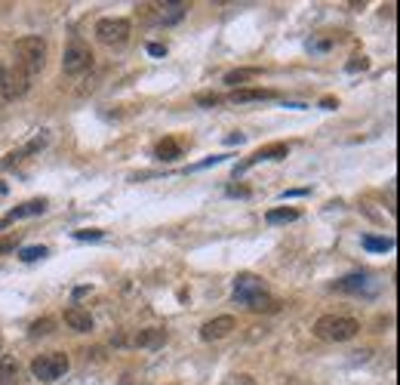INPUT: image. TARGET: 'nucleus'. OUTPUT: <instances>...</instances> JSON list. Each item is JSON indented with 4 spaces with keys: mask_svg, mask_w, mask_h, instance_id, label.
Returning a JSON list of instances; mask_svg holds the SVG:
<instances>
[{
    "mask_svg": "<svg viewBox=\"0 0 400 385\" xmlns=\"http://www.w3.org/2000/svg\"><path fill=\"white\" fill-rule=\"evenodd\" d=\"M47 65V40L44 37H22L16 40V68L31 77V74H40Z\"/></svg>",
    "mask_w": 400,
    "mask_h": 385,
    "instance_id": "f257e3e1",
    "label": "nucleus"
},
{
    "mask_svg": "<svg viewBox=\"0 0 400 385\" xmlns=\"http://www.w3.org/2000/svg\"><path fill=\"white\" fill-rule=\"evenodd\" d=\"M360 333V324L348 314H323L314 324V336L323 339V342H348Z\"/></svg>",
    "mask_w": 400,
    "mask_h": 385,
    "instance_id": "f03ea898",
    "label": "nucleus"
},
{
    "mask_svg": "<svg viewBox=\"0 0 400 385\" xmlns=\"http://www.w3.org/2000/svg\"><path fill=\"white\" fill-rule=\"evenodd\" d=\"M130 34H133V25L130 19H121V16H111V19H99L96 22V37L102 47H111V49H121L130 44Z\"/></svg>",
    "mask_w": 400,
    "mask_h": 385,
    "instance_id": "7ed1b4c3",
    "label": "nucleus"
},
{
    "mask_svg": "<svg viewBox=\"0 0 400 385\" xmlns=\"http://www.w3.org/2000/svg\"><path fill=\"white\" fill-rule=\"evenodd\" d=\"M68 367H71L68 355L47 352V355H37L31 361V373H34V379H40V382H56V379H62V376L68 373Z\"/></svg>",
    "mask_w": 400,
    "mask_h": 385,
    "instance_id": "20e7f679",
    "label": "nucleus"
},
{
    "mask_svg": "<svg viewBox=\"0 0 400 385\" xmlns=\"http://www.w3.org/2000/svg\"><path fill=\"white\" fill-rule=\"evenodd\" d=\"M90 65H92V49L83 44V40H71L62 56V71L68 77H78L83 71H90Z\"/></svg>",
    "mask_w": 400,
    "mask_h": 385,
    "instance_id": "39448f33",
    "label": "nucleus"
},
{
    "mask_svg": "<svg viewBox=\"0 0 400 385\" xmlns=\"http://www.w3.org/2000/svg\"><path fill=\"white\" fill-rule=\"evenodd\" d=\"M28 93V77H25L19 68H4L0 65V99L16 102Z\"/></svg>",
    "mask_w": 400,
    "mask_h": 385,
    "instance_id": "423d86ee",
    "label": "nucleus"
},
{
    "mask_svg": "<svg viewBox=\"0 0 400 385\" xmlns=\"http://www.w3.org/2000/svg\"><path fill=\"white\" fill-rule=\"evenodd\" d=\"M262 293H268L265 284H262V278H256V275H237V280H234V299H237V302L246 305L250 299H256Z\"/></svg>",
    "mask_w": 400,
    "mask_h": 385,
    "instance_id": "0eeeda50",
    "label": "nucleus"
},
{
    "mask_svg": "<svg viewBox=\"0 0 400 385\" xmlns=\"http://www.w3.org/2000/svg\"><path fill=\"white\" fill-rule=\"evenodd\" d=\"M231 330H237V321L231 318V314H219V318H212V321H207V324L200 327V339H207V342L225 339Z\"/></svg>",
    "mask_w": 400,
    "mask_h": 385,
    "instance_id": "6e6552de",
    "label": "nucleus"
},
{
    "mask_svg": "<svg viewBox=\"0 0 400 385\" xmlns=\"http://www.w3.org/2000/svg\"><path fill=\"white\" fill-rule=\"evenodd\" d=\"M289 154V145L286 142H271V145H265V148H259L253 158H246V164H241L237 167V173H243V170H250L253 164H259V160H284Z\"/></svg>",
    "mask_w": 400,
    "mask_h": 385,
    "instance_id": "1a4fd4ad",
    "label": "nucleus"
},
{
    "mask_svg": "<svg viewBox=\"0 0 400 385\" xmlns=\"http://www.w3.org/2000/svg\"><path fill=\"white\" fill-rule=\"evenodd\" d=\"M126 342H133L135 348H160L166 342V330H160V327H148V330H139L133 339H126Z\"/></svg>",
    "mask_w": 400,
    "mask_h": 385,
    "instance_id": "9d476101",
    "label": "nucleus"
},
{
    "mask_svg": "<svg viewBox=\"0 0 400 385\" xmlns=\"http://www.w3.org/2000/svg\"><path fill=\"white\" fill-rule=\"evenodd\" d=\"M265 99H274V90H262V87H243V90H234L228 102L231 105H246V102H265Z\"/></svg>",
    "mask_w": 400,
    "mask_h": 385,
    "instance_id": "9b49d317",
    "label": "nucleus"
},
{
    "mask_svg": "<svg viewBox=\"0 0 400 385\" xmlns=\"http://www.w3.org/2000/svg\"><path fill=\"white\" fill-rule=\"evenodd\" d=\"M65 324L71 330H78V333H90L92 327H96V324H92V314L83 312V308H78V305L65 308Z\"/></svg>",
    "mask_w": 400,
    "mask_h": 385,
    "instance_id": "f8f14e48",
    "label": "nucleus"
},
{
    "mask_svg": "<svg viewBox=\"0 0 400 385\" xmlns=\"http://www.w3.org/2000/svg\"><path fill=\"white\" fill-rule=\"evenodd\" d=\"M151 10H157V13H154V22L173 25V22H178V19L185 16L188 4H157V6H151Z\"/></svg>",
    "mask_w": 400,
    "mask_h": 385,
    "instance_id": "ddd939ff",
    "label": "nucleus"
},
{
    "mask_svg": "<svg viewBox=\"0 0 400 385\" xmlns=\"http://www.w3.org/2000/svg\"><path fill=\"white\" fill-rule=\"evenodd\" d=\"M154 154H157V160H166V164H173V160L182 158V145H178L176 139H160L157 148H154Z\"/></svg>",
    "mask_w": 400,
    "mask_h": 385,
    "instance_id": "4468645a",
    "label": "nucleus"
},
{
    "mask_svg": "<svg viewBox=\"0 0 400 385\" xmlns=\"http://www.w3.org/2000/svg\"><path fill=\"white\" fill-rule=\"evenodd\" d=\"M0 385H19V361L16 357L0 361Z\"/></svg>",
    "mask_w": 400,
    "mask_h": 385,
    "instance_id": "2eb2a0df",
    "label": "nucleus"
},
{
    "mask_svg": "<svg viewBox=\"0 0 400 385\" xmlns=\"http://www.w3.org/2000/svg\"><path fill=\"white\" fill-rule=\"evenodd\" d=\"M47 210V201H28L22 203V207H16L10 213V219H25V216H40V213Z\"/></svg>",
    "mask_w": 400,
    "mask_h": 385,
    "instance_id": "dca6fc26",
    "label": "nucleus"
},
{
    "mask_svg": "<svg viewBox=\"0 0 400 385\" xmlns=\"http://www.w3.org/2000/svg\"><path fill=\"white\" fill-rule=\"evenodd\" d=\"M271 225H280V222H296L299 219V210L296 207H277V210H268V216H265Z\"/></svg>",
    "mask_w": 400,
    "mask_h": 385,
    "instance_id": "f3484780",
    "label": "nucleus"
},
{
    "mask_svg": "<svg viewBox=\"0 0 400 385\" xmlns=\"http://www.w3.org/2000/svg\"><path fill=\"white\" fill-rule=\"evenodd\" d=\"M277 299H271L268 293H262V296H256V299H250V302H246V308H250V312H277Z\"/></svg>",
    "mask_w": 400,
    "mask_h": 385,
    "instance_id": "a211bd4d",
    "label": "nucleus"
},
{
    "mask_svg": "<svg viewBox=\"0 0 400 385\" xmlns=\"http://www.w3.org/2000/svg\"><path fill=\"white\" fill-rule=\"evenodd\" d=\"M253 77H259V68H237V71H228V74H225V83L237 87V83L253 81Z\"/></svg>",
    "mask_w": 400,
    "mask_h": 385,
    "instance_id": "6ab92c4d",
    "label": "nucleus"
},
{
    "mask_svg": "<svg viewBox=\"0 0 400 385\" xmlns=\"http://www.w3.org/2000/svg\"><path fill=\"white\" fill-rule=\"evenodd\" d=\"M363 247H367L370 253H388L391 247H394V241H391V237H363Z\"/></svg>",
    "mask_w": 400,
    "mask_h": 385,
    "instance_id": "aec40b11",
    "label": "nucleus"
},
{
    "mask_svg": "<svg viewBox=\"0 0 400 385\" xmlns=\"http://www.w3.org/2000/svg\"><path fill=\"white\" fill-rule=\"evenodd\" d=\"M53 327H56L53 318H40V321L31 324V336H34V339H37V336H49V333H53Z\"/></svg>",
    "mask_w": 400,
    "mask_h": 385,
    "instance_id": "412c9836",
    "label": "nucleus"
},
{
    "mask_svg": "<svg viewBox=\"0 0 400 385\" xmlns=\"http://www.w3.org/2000/svg\"><path fill=\"white\" fill-rule=\"evenodd\" d=\"M363 284H367V278H360V275H351V278H345V280H336V287H339V290H348V293H357V290H363Z\"/></svg>",
    "mask_w": 400,
    "mask_h": 385,
    "instance_id": "4be33fe9",
    "label": "nucleus"
},
{
    "mask_svg": "<svg viewBox=\"0 0 400 385\" xmlns=\"http://www.w3.org/2000/svg\"><path fill=\"white\" fill-rule=\"evenodd\" d=\"M22 262H34V259H44L47 256V247H25V250L19 253Z\"/></svg>",
    "mask_w": 400,
    "mask_h": 385,
    "instance_id": "5701e85b",
    "label": "nucleus"
},
{
    "mask_svg": "<svg viewBox=\"0 0 400 385\" xmlns=\"http://www.w3.org/2000/svg\"><path fill=\"white\" fill-rule=\"evenodd\" d=\"M74 237H78V241H99L102 231L99 228H83V231H74Z\"/></svg>",
    "mask_w": 400,
    "mask_h": 385,
    "instance_id": "b1692460",
    "label": "nucleus"
},
{
    "mask_svg": "<svg viewBox=\"0 0 400 385\" xmlns=\"http://www.w3.org/2000/svg\"><path fill=\"white\" fill-rule=\"evenodd\" d=\"M219 102H222V99H219L216 93H200V96H198V105H207V108L219 105Z\"/></svg>",
    "mask_w": 400,
    "mask_h": 385,
    "instance_id": "393cba45",
    "label": "nucleus"
},
{
    "mask_svg": "<svg viewBox=\"0 0 400 385\" xmlns=\"http://www.w3.org/2000/svg\"><path fill=\"white\" fill-rule=\"evenodd\" d=\"M367 65H370L367 59H363V56H357L354 62H348V71H357V68H360V71H363V68H367Z\"/></svg>",
    "mask_w": 400,
    "mask_h": 385,
    "instance_id": "a878e982",
    "label": "nucleus"
},
{
    "mask_svg": "<svg viewBox=\"0 0 400 385\" xmlns=\"http://www.w3.org/2000/svg\"><path fill=\"white\" fill-rule=\"evenodd\" d=\"M148 53H151V56H164L166 47H164V44H148Z\"/></svg>",
    "mask_w": 400,
    "mask_h": 385,
    "instance_id": "bb28decb",
    "label": "nucleus"
},
{
    "mask_svg": "<svg viewBox=\"0 0 400 385\" xmlns=\"http://www.w3.org/2000/svg\"><path fill=\"white\" fill-rule=\"evenodd\" d=\"M302 194H305V188H296V191H284V194H280V198H302Z\"/></svg>",
    "mask_w": 400,
    "mask_h": 385,
    "instance_id": "cd10ccee",
    "label": "nucleus"
},
{
    "mask_svg": "<svg viewBox=\"0 0 400 385\" xmlns=\"http://www.w3.org/2000/svg\"><path fill=\"white\" fill-rule=\"evenodd\" d=\"M13 247H16L13 241H0V253H6V250H13Z\"/></svg>",
    "mask_w": 400,
    "mask_h": 385,
    "instance_id": "c85d7f7f",
    "label": "nucleus"
},
{
    "mask_svg": "<svg viewBox=\"0 0 400 385\" xmlns=\"http://www.w3.org/2000/svg\"><path fill=\"white\" fill-rule=\"evenodd\" d=\"M0 345H4V336H0Z\"/></svg>",
    "mask_w": 400,
    "mask_h": 385,
    "instance_id": "c756f323",
    "label": "nucleus"
}]
</instances>
